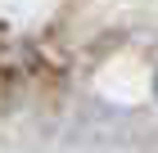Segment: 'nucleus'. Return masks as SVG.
Returning <instances> with one entry per match:
<instances>
[{"instance_id":"1","label":"nucleus","mask_w":158,"mask_h":153,"mask_svg":"<svg viewBox=\"0 0 158 153\" xmlns=\"http://www.w3.org/2000/svg\"><path fill=\"white\" fill-rule=\"evenodd\" d=\"M154 90H158V81H154Z\"/></svg>"}]
</instances>
